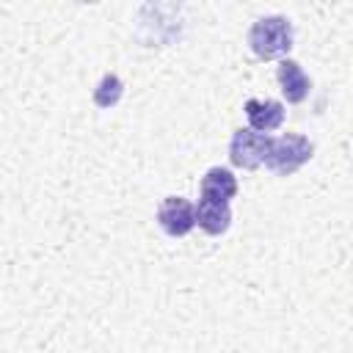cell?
Listing matches in <instances>:
<instances>
[{
	"mask_svg": "<svg viewBox=\"0 0 353 353\" xmlns=\"http://www.w3.org/2000/svg\"><path fill=\"white\" fill-rule=\"evenodd\" d=\"M270 135L265 132H256L251 127H240L232 132V141H229V160L232 165L237 168H245V171H254L256 165L265 163L268 157V149H270Z\"/></svg>",
	"mask_w": 353,
	"mask_h": 353,
	"instance_id": "3957f363",
	"label": "cell"
},
{
	"mask_svg": "<svg viewBox=\"0 0 353 353\" xmlns=\"http://www.w3.org/2000/svg\"><path fill=\"white\" fill-rule=\"evenodd\" d=\"M157 226L168 237H185L196 226V207L182 196H165L157 207Z\"/></svg>",
	"mask_w": 353,
	"mask_h": 353,
	"instance_id": "277c9868",
	"label": "cell"
},
{
	"mask_svg": "<svg viewBox=\"0 0 353 353\" xmlns=\"http://www.w3.org/2000/svg\"><path fill=\"white\" fill-rule=\"evenodd\" d=\"M245 116H248V124L251 130L256 132H270V130H279L281 121H284V105L279 99H248L243 105Z\"/></svg>",
	"mask_w": 353,
	"mask_h": 353,
	"instance_id": "52a82bcc",
	"label": "cell"
},
{
	"mask_svg": "<svg viewBox=\"0 0 353 353\" xmlns=\"http://www.w3.org/2000/svg\"><path fill=\"white\" fill-rule=\"evenodd\" d=\"M201 196H210V199H221V201H229L237 196V176L223 168V165H212L204 176H201Z\"/></svg>",
	"mask_w": 353,
	"mask_h": 353,
	"instance_id": "ba28073f",
	"label": "cell"
},
{
	"mask_svg": "<svg viewBox=\"0 0 353 353\" xmlns=\"http://www.w3.org/2000/svg\"><path fill=\"white\" fill-rule=\"evenodd\" d=\"M314 154V143L306 135L298 132H287L270 141L268 157H265V168L273 171L276 176H290L295 174L301 165H306Z\"/></svg>",
	"mask_w": 353,
	"mask_h": 353,
	"instance_id": "7a4b0ae2",
	"label": "cell"
},
{
	"mask_svg": "<svg viewBox=\"0 0 353 353\" xmlns=\"http://www.w3.org/2000/svg\"><path fill=\"white\" fill-rule=\"evenodd\" d=\"M245 41L251 47V52L262 61H273V58H284L292 47V22L281 14L273 17H259L256 22H251Z\"/></svg>",
	"mask_w": 353,
	"mask_h": 353,
	"instance_id": "6da1fadb",
	"label": "cell"
},
{
	"mask_svg": "<svg viewBox=\"0 0 353 353\" xmlns=\"http://www.w3.org/2000/svg\"><path fill=\"white\" fill-rule=\"evenodd\" d=\"M276 80H279L281 94H284L287 102L298 105V102H303V99L309 97L312 80L306 77V72H303V66H301L298 61H292V58H281L279 66H276Z\"/></svg>",
	"mask_w": 353,
	"mask_h": 353,
	"instance_id": "5b68a950",
	"label": "cell"
},
{
	"mask_svg": "<svg viewBox=\"0 0 353 353\" xmlns=\"http://www.w3.org/2000/svg\"><path fill=\"white\" fill-rule=\"evenodd\" d=\"M121 94H124V83H121V77L119 74H113V72H108V74H102V80L97 83V88H94V94H91V99H94V105L97 108H113V105H119V99H121Z\"/></svg>",
	"mask_w": 353,
	"mask_h": 353,
	"instance_id": "9c48e42d",
	"label": "cell"
},
{
	"mask_svg": "<svg viewBox=\"0 0 353 353\" xmlns=\"http://www.w3.org/2000/svg\"><path fill=\"white\" fill-rule=\"evenodd\" d=\"M196 223H199V229H204L212 237L223 234L232 226V207H229V201L201 196L199 204H196Z\"/></svg>",
	"mask_w": 353,
	"mask_h": 353,
	"instance_id": "8992f818",
	"label": "cell"
}]
</instances>
